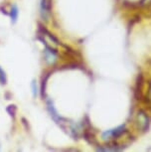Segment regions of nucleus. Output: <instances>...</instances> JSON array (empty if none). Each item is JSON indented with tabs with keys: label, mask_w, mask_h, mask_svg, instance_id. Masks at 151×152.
Instances as JSON below:
<instances>
[{
	"label": "nucleus",
	"mask_w": 151,
	"mask_h": 152,
	"mask_svg": "<svg viewBox=\"0 0 151 152\" xmlns=\"http://www.w3.org/2000/svg\"><path fill=\"white\" fill-rule=\"evenodd\" d=\"M41 37H42L43 42H44L45 45H46V47L52 49V50H57V49H58L60 42L53 35H51L48 31L43 30Z\"/></svg>",
	"instance_id": "f257e3e1"
},
{
	"label": "nucleus",
	"mask_w": 151,
	"mask_h": 152,
	"mask_svg": "<svg viewBox=\"0 0 151 152\" xmlns=\"http://www.w3.org/2000/svg\"><path fill=\"white\" fill-rule=\"evenodd\" d=\"M124 131H125V125L124 124L119 125L116 128L104 131V132L101 134V138L102 140H109L112 138H117L121 134H123Z\"/></svg>",
	"instance_id": "f03ea898"
},
{
	"label": "nucleus",
	"mask_w": 151,
	"mask_h": 152,
	"mask_svg": "<svg viewBox=\"0 0 151 152\" xmlns=\"http://www.w3.org/2000/svg\"><path fill=\"white\" fill-rule=\"evenodd\" d=\"M136 124H137L138 129L141 131H145L149 126V117L143 110H139L137 115H136Z\"/></svg>",
	"instance_id": "7ed1b4c3"
},
{
	"label": "nucleus",
	"mask_w": 151,
	"mask_h": 152,
	"mask_svg": "<svg viewBox=\"0 0 151 152\" xmlns=\"http://www.w3.org/2000/svg\"><path fill=\"white\" fill-rule=\"evenodd\" d=\"M44 56H45V61L49 65H54L57 61V55L55 50H52V49L48 47L44 51Z\"/></svg>",
	"instance_id": "20e7f679"
},
{
	"label": "nucleus",
	"mask_w": 151,
	"mask_h": 152,
	"mask_svg": "<svg viewBox=\"0 0 151 152\" xmlns=\"http://www.w3.org/2000/svg\"><path fill=\"white\" fill-rule=\"evenodd\" d=\"M51 1L52 0H42V10L44 14H49L51 10Z\"/></svg>",
	"instance_id": "39448f33"
},
{
	"label": "nucleus",
	"mask_w": 151,
	"mask_h": 152,
	"mask_svg": "<svg viewBox=\"0 0 151 152\" xmlns=\"http://www.w3.org/2000/svg\"><path fill=\"white\" fill-rule=\"evenodd\" d=\"M17 16H18V9H17V7L14 5V6L11 8V18H12L13 22L16 21Z\"/></svg>",
	"instance_id": "423d86ee"
},
{
	"label": "nucleus",
	"mask_w": 151,
	"mask_h": 152,
	"mask_svg": "<svg viewBox=\"0 0 151 152\" xmlns=\"http://www.w3.org/2000/svg\"><path fill=\"white\" fill-rule=\"evenodd\" d=\"M0 82H1V84H5V83H6V78H5V73H4V71L2 70L1 68H0Z\"/></svg>",
	"instance_id": "0eeeda50"
},
{
	"label": "nucleus",
	"mask_w": 151,
	"mask_h": 152,
	"mask_svg": "<svg viewBox=\"0 0 151 152\" xmlns=\"http://www.w3.org/2000/svg\"><path fill=\"white\" fill-rule=\"evenodd\" d=\"M32 87H33V93H34V96H37V88L35 87V82H33Z\"/></svg>",
	"instance_id": "6e6552de"
},
{
	"label": "nucleus",
	"mask_w": 151,
	"mask_h": 152,
	"mask_svg": "<svg viewBox=\"0 0 151 152\" xmlns=\"http://www.w3.org/2000/svg\"><path fill=\"white\" fill-rule=\"evenodd\" d=\"M142 2H143V4H146L147 2H151V0H143Z\"/></svg>",
	"instance_id": "1a4fd4ad"
}]
</instances>
